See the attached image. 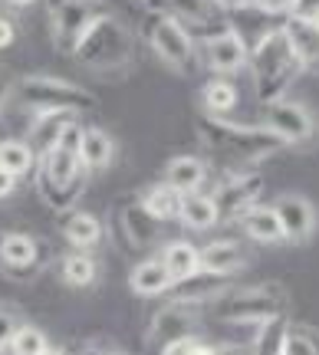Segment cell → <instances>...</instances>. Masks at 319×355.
<instances>
[{
	"label": "cell",
	"instance_id": "obj_1",
	"mask_svg": "<svg viewBox=\"0 0 319 355\" xmlns=\"http://www.w3.org/2000/svg\"><path fill=\"white\" fill-rule=\"evenodd\" d=\"M194 132H198V141L205 145V152L214 158L217 165L227 168V175H234V171H254V165H260L264 158L286 148L264 125H241V122H230V119L207 115V112L198 115Z\"/></svg>",
	"mask_w": 319,
	"mask_h": 355
},
{
	"label": "cell",
	"instance_id": "obj_2",
	"mask_svg": "<svg viewBox=\"0 0 319 355\" xmlns=\"http://www.w3.org/2000/svg\"><path fill=\"white\" fill-rule=\"evenodd\" d=\"M135 56H139L135 33H132L115 13L99 17V20L83 33L79 46L73 50V60H76L83 69L96 73V76L126 73V69H132Z\"/></svg>",
	"mask_w": 319,
	"mask_h": 355
},
{
	"label": "cell",
	"instance_id": "obj_3",
	"mask_svg": "<svg viewBox=\"0 0 319 355\" xmlns=\"http://www.w3.org/2000/svg\"><path fill=\"white\" fill-rule=\"evenodd\" d=\"M247 69H250L254 92H257V99H260V105L286 99V89L307 73V69L300 66V60L293 56V46H290V40L283 33V26L270 30L260 43L250 46Z\"/></svg>",
	"mask_w": 319,
	"mask_h": 355
},
{
	"label": "cell",
	"instance_id": "obj_4",
	"mask_svg": "<svg viewBox=\"0 0 319 355\" xmlns=\"http://www.w3.org/2000/svg\"><path fill=\"white\" fill-rule=\"evenodd\" d=\"M290 293L283 283H254V286H230L224 296L207 303L214 322L230 326H260L273 316H286Z\"/></svg>",
	"mask_w": 319,
	"mask_h": 355
},
{
	"label": "cell",
	"instance_id": "obj_5",
	"mask_svg": "<svg viewBox=\"0 0 319 355\" xmlns=\"http://www.w3.org/2000/svg\"><path fill=\"white\" fill-rule=\"evenodd\" d=\"M13 99H20L30 112H73L83 115L96 109V96L60 76H24L13 86Z\"/></svg>",
	"mask_w": 319,
	"mask_h": 355
},
{
	"label": "cell",
	"instance_id": "obj_6",
	"mask_svg": "<svg viewBox=\"0 0 319 355\" xmlns=\"http://www.w3.org/2000/svg\"><path fill=\"white\" fill-rule=\"evenodd\" d=\"M145 43L152 46V53L158 56V63L168 66L171 73L188 76L194 69V56H198V40L184 30V26L171 17L168 10H152L145 20Z\"/></svg>",
	"mask_w": 319,
	"mask_h": 355
},
{
	"label": "cell",
	"instance_id": "obj_7",
	"mask_svg": "<svg viewBox=\"0 0 319 355\" xmlns=\"http://www.w3.org/2000/svg\"><path fill=\"white\" fill-rule=\"evenodd\" d=\"M105 13H112L105 0H46V17H50V33L56 50L63 56H73L83 33Z\"/></svg>",
	"mask_w": 319,
	"mask_h": 355
},
{
	"label": "cell",
	"instance_id": "obj_8",
	"mask_svg": "<svg viewBox=\"0 0 319 355\" xmlns=\"http://www.w3.org/2000/svg\"><path fill=\"white\" fill-rule=\"evenodd\" d=\"M109 227H112L115 241L126 247L128 254H141V250H152L162 243V234H165V224L158 220V217L148 214V207L141 204L139 194H132V198H122V201L115 204L112 211V220H109Z\"/></svg>",
	"mask_w": 319,
	"mask_h": 355
},
{
	"label": "cell",
	"instance_id": "obj_9",
	"mask_svg": "<svg viewBox=\"0 0 319 355\" xmlns=\"http://www.w3.org/2000/svg\"><path fill=\"white\" fill-rule=\"evenodd\" d=\"M260 125L267 128L270 135L286 145V148H303L316 139V119L303 102L296 99H277L264 105V115H260Z\"/></svg>",
	"mask_w": 319,
	"mask_h": 355
},
{
	"label": "cell",
	"instance_id": "obj_10",
	"mask_svg": "<svg viewBox=\"0 0 319 355\" xmlns=\"http://www.w3.org/2000/svg\"><path fill=\"white\" fill-rule=\"evenodd\" d=\"M260 194H264V178L257 171H234V175H227L217 184V191L211 198L217 204V217L237 224L250 207L260 204Z\"/></svg>",
	"mask_w": 319,
	"mask_h": 355
},
{
	"label": "cell",
	"instance_id": "obj_11",
	"mask_svg": "<svg viewBox=\"0 0 319 355\" xmlns=\"http://www.w3.org/2000/svg\"><path fill=\"white\" fill-rule=\"evenodd\" d=\"M162 10L171 13V17H175L194 40H201V43L230 26L227 10H224L217 0H165Z\"/></svg>",
	"mask_w": 319,
	"mask_h": 355
},
{
	"label": "cell",
	"instance_id": "obj_12",
	"mask_svg": "<svg viewBox=\"0 0 319 355\" xmlns=\"http://www.w3.org/2000/svg\"><path fill=\"white\" fill-rule=\"evenodd\" d=\"M198 329H201V306L181 303V300H168L165 306H158L148 322V336L158 345L198 336Z\"/></svg>",
	"mask_w": 319,
	"mask_h": 355
},
{
	"label": "cell",
	"instance_id": "obj_13",
	"mask_svg": "<svg viewBox=\"0 0 319 355\" xmlns=\"http://www.w3.org/2000/svg\"><path fill=\"white\" fill-rule=\"evenodd\" d=\"M43 266V247L30 234H0V273L10 279H30Z\"/></svg>",
	"mask_w": 319,
	"mask_h": 355
},
{
	"label": "cell",
	"instance_id": "obj_14",
	"mask_svg": "<svg viewBox=\"0 0 319 355\" xmlns=\"http://www.w3.org/2000/svg\"><path fill=\"white\" fill-rule=\"evenodd\" d=\"M286 243H307L316 234V207L303 194H280L273 201Z\"/></svg>",
	"mask_w": 319,
	"mask_h": 355
},
{
	"label": "cell",
	"instance_id": "obj_15",
	"mask_svg": "<svg viewBox=\"0 0 319 355\" xmlns=\"http://www.w3.org/2000/svg\"><path fill=\"white\" fill-rule=\"evenodd\" d=\"M205 46V60L211 66V73H221V76H230V73H241L247 69V60H250V46L243 43L234 30H221L211 40L201 43Z\"/></svg>",
	"mask_w": 319,
	"mask_h": 355
},
{
	"label": "cell",
	"instance_id": "obj_16",
	"mask_svg": "<svg viewBox=\"0 0 319 355\" xmlns=\"http://www.w3.org/2000/svg\"><path fill=\"white\" fill-rule=\"evenodd\" d=\"M230 279L234 277H217V273L198 270V273H191V277L171 283L168 300H181V303H191V306H207V303H214L217 296H224V293L234 286Z\"/></svg>",
	"mask_w": 319,
	"mask_h": 355
},
{
	"label": "cell",
	"instance_id": "obj_17",
	"mask_svg": "<svg viewBox=\"0 0 319 355\" xmlns=\"http://www.w3.org/2000/svg\"><path fill=\"white\" fill-rule=\"evenodd\" d=\"M79 115L73 112H33V122L26 125V145L37 152V158H43V155L50 152V148H56L60 141H63L66 128L76 122Z\"/></svg>",
	"mask_w": 319,
	"mask_h": 355
},
{
	"label": "cell",
	"instance_id": "obj_18",
	"mask_svg": "<svg viewBox=\"0 0 319 355\" xmlns=\"http://www.w3.org/2000/svg\"><path fill=\"white\" fill-rule=\"evenodd\" d=\"M79 158H83V168L96 175V171H105V168L115 162V139L99 125H83V135H79Z\"/></svg>",
	"mask_w": 319,
	"mask_h": 355
},
{
	"label": "cell",
	"instance_id": "obj_19",
	"mask_svg": "<svg viewBox=\"0 0 319 355\" xmlns=\"http://www.w3.org/2000/svg\"><path fill=\"white\" fill-rule=\"evenodd\" d=\"M247 266V250L237 241H211L201 247V270L217 277H237Z\"/></svg>",
	"mask_w": 319,
	"mask_h": 355
},
{
	"label": "cell",
	"instance_id": "obj_20",
	"mask_svg": "<svg viewBox=\"0 0 319 355\" xmlns=\"http://www.w3.org/2000/svg\"><path fill=\"white\" fill-rule=\"evenodd\" d=\"M283 33L293 46V56L300 60L303 69H316L319 66V26L313 20H296V17H286L283 20Z\"/></svg>",
	"mask_w": 319,
	"mask_h": 355
},
{
	"label": "cell",
	"instance_id": "obj_21",
	"mask_svg": "<svg viewBox=\"0 0 319 355\" xmlns=\"http://www.w3.org/2000/svg\"><path fill=\"white\" fill-rule=\"evenodd\" d=\"M168 188H175L178 194H194V191L205 188L207 181V165L194 155H175L165 165V175H162Z\"/></svg>",
	"mask_w": 319,
	"mask_h": 355
},
{
	"label": "cell",
	"instance_id": "obj_22",
	"mask_svg": "<svg viewBox=\"0 0 319 355\" xmlns=\"http://www.w3.org/2000/svg\"><path fill=\"white\" fill-rule=\"evenodd\" d=\"M128 286L135 296H145V300H155V296H168L171 290V277H168L165 263L158 257H145L132 266L128 273Z\"/></svg>",
	"mask_w": 319,
	"mask_h": 355
},
{
	"label": "cell",
	"instance_id": "obj_23",
	"mask_svg": "<svg viewBox=\"0 0 319 355\" xmlns=\"http://www.w3.org/2000/svg\"><path fill=\"white\" fill-rule=\"evenodd\" d=\"M237 224H241L243 234L257 243H267V247H273V243H286L283 227H280V217H277V211H273V204H257V207H250Z\"/></svg>",
	"mask_w": 319,
	"mask_h": 355
},
{
	"label": "cell",
	"instance_id": "obj_24",
	"mask_svg": "<svg viewBox=\"0 0 319 355\" xmlns=\"http://www.w3.org/2000/svg\"><path fill=\"white\" fill-rule=\"evenodd\" d=\"M103 220L96 214H89V211H69V217H66L63 224V237L66 243L73 247V250H96L99 243H103Z\"/></svg>",
	"mask_w": 319,
	"mask_h": 355
},
{
	"label": "cell",
	"instance_id": "obj_25",
	"mask_svg": "<svg viewBox=\"0 0 319 355\" xmlns=\"http://www.w3.org/2000/svg\"><path fill=\"white\" fill-rule=\"evenodd\" d=\"M158 260L165 263L171 283H178V279L191 277V273L201 270V247H194L191 241H168V243H162Z\"/></svg>",
	"mask_w": 319,
	"mask_h": 355
},
{
	"label": "cell",
	"instance_id": "obj_26",
	"mask_svg": "<svg viewBox=\"0 0 319 355\" xmlns=\"http://www.w3.org/2000/svg\"><path fill=\"white\" fill-rule=\"evenodd\" d=\"M178 220L184 224V230H194V234H205V230H211L214 224H221L214 198H211V194H201V191L184 194V198H181Z\"/></svg>",
	"mask_w": 319,
	"mask_h": 355
},
{
	"label": "cell",
	"instance_id": "obj_27",
	"mask_svg": "<svg viewBox=\"0 0 319 355\" xmlns=\"http://www.w3.org/2000/svg\"><path fill=\"white\" fill-rule=\"evenodd\" d=\"M60 273H63V283L73 286V290H86L99 279V260L92 257V250H69L60 263Z\"/></svg>",
	"mask_w": 319,
	"mask_h": 355
},
{
	"label": "cell",
	"instance_id": "obj_28",
	"mask_svg": "<svg viewBox=\"0 0 319 355\" xmlns=\"http://www.w3.org/2000/svg\"><path fill=\"white\" fill-rule=\"evenodd\" d=\"M141 204L148 207V214L158 217L162 224H168V220H178V211H181V198L184 194H178L175 188H168L165 181H155V184H148V188L139 194Z\"/></svg>",
	"mask_w": 319,
	"mask_h": 355
},
{
	"label": "cell",
	"instance_id": "obj_29",
	"mask_svg": "<svg viewBox=\"0 0 319 355\" xmlns=\"http://www.w3.org/2000/svg\"><path fill=\"white\" fill-rule=\"evenodd\" d=\"M286 329H290V316H273V319H267V322L254 326L250 355H283Z\"/></svg>",
	"mask_w": 319,
	"mask_h": 355
},
{
	"label": "cell",
	"instance_id": "obj_30",
	"mask_svg": "<svg viewBox=\"0 0 319 355\" xmlns=\"http://www.w3.org/2000/svg\"><path fill=\"white\" fill-rule=\"evenodd\" d=\"M37 152L26 145L24 139H3L0 141V168L3 171H10L17 181L24 175H30V171H37Z\"/></svg>",
	"mask_w": 319,
	"mask_h": 355
},
{
	"label": "cell",
	"instance_id": "obj_31",
	"mask_svg": "<svg viewBox=\"0 0 319 355\" xmlns=\"http://www.w3.org/2000/svg\"><path fill=\"white\" fill-rule=\"evenodd\" d=\"M237 86L230 83L227 76H214V79H207L205 83V89H201V102H205V112L207 115H224L237 105Z\"/></svg>",
	"mask_w": 319,
	"mask_h": 355
},
{
	"label": "cell",
	"instance_id": "obj_32",
	"mask_svg": "<svg viewBox=\"0 0 319 355\" xmlns=\"http://www.w3.org/2000/svg\"><path fill=\"white\" fill-rule=\"evenodd\" d=\"M316 349H319V329L303 326V322H290L283 355H316Z\"/></svg>",
	"mask_w": 319,
	"mask_h": 355
},
{
	"label": "cell",
	"instance_id": "obj_33",
	"mask_svg": "<svg viewBox=\"0 0 319 355\" xmlns=\"http://www.w3.org/2000/svg\"><path fill=\"white\" fill-rule=\"evenodd\" d=\"M46 345H50V339H46V332L40 329V326L20 322V329L13 332V339H10V355H40Z\"/></svg>",
	"mask_w": 319,
	"mask_h": 355
},
{
	"label": "cell",
	"instance_id": "obj_34",
	"mask_svg": "<svg viewBox=\"0 0 319 355\" xmlns=\"http://www.w3.org/2000/svg\"><path fill=\"white\" fill-rule=\"evenodd\" d=\"M162 355H214V345L201 343L198 336H188V339L165 343V345H162Z\"/></svg>",
	"mask_w": 319,
	"mask_h": 355
},
{
	"label": "cell",
	"instance_id": "obj_35",
	"mask_svg": "<svg viewBox=\"0 0 319 355\" xmlns=\"http://www.w3.org/2000/svg\"><path fill=\"white\" fill-rule=\"evenodd\" d=\"M17 329H20V316H17V309L0 303V352H7V349H10V339H13V332Z\"/></svg>",
	"mask_w": 319,
	"mask_h": 355
},
{
	"label": "cell",
	"instance_id": "obj_36",
	"mask_svg": "<svg viewBox=\"0 0 319 355\" xmlns=\"http://www.w3.org/2000/svg\"><path fill=\"white\" fill-rule=\"evenodd\" d=\"M254 7L267 17H290L293 10V0H254Z\"/></svg>",
	"mask_w": 319,
	"mask_h": 355
},
{
	"label": "cell",
	"instance_id": "obj_37",
	"mask_svg": "<svg viewBox=\"0 0 319 355\" xmlns=\"http://www.w3.org/2000/svg\"><path fill=\"white\" fill-rule=\"evenodd\" d=\"M290 17H296V20H313V24H316L319 20V0H293Z\"/></svg>",
	"mask_w": 319,
	"mask_h": 355
},
{
	"label": "cell",
	"instance_id": "obj_38",
	"mask_svg": "<svg viewBox=\"0 0 319 355\" xmlns=\"http://www.w3.org/2000/svg\"><path fill=\"white\" fill-rule=\"evenodd\" d=\"M13 40H17V30H13V24L7 20V17H0V50L13 46Z\"/></svg>",
	"mask_w": 319,
	"mask_h": 355
},
{
	"label": "cell",
	"instance_id": "obj_39",
	"mask_svg": "<svg viewBox=\"0 0 319 355\" xmlns=\"http://www.w3.org/2000/svg\"><path fill=\"white\" fill-rule=\"evenodd\" d=\"M13 86H17V79H10L7 73H0V112H3V105L13 99Z\"/></svg>",
	"mask_w": 319,
	"mask_h": 355
},
{
	"label": "cell",
	"instance_id": "obj_40",
	"mask_svg": "<svg viewBox=\"0 0 319 355\" xmlns=\"http://www.w3.org/2000/svg\"><path fill=\"white\" fill-rule=\"evenodd\" d=\"M13 188H17V178H13L10 171H3V168H0V201H3V198H10Z\"/></svg>",
	"mask_w": 319,
	"mask_h": 355
},
{
	"label": "cell",
	"instance_id": "obj_41",
	"mask_svg": "<svg viewBox=\"0 0 319 355\" xmlns=\"http://www.w3.org/2000/svg\"><path fill=\"white\" fill-rule=\"evenodd\" d=\"M76 355H126V352H119V349H105V345H89V349H79Z\"/></svg>",
	"mask_w": 319,
	"mask_h": 355
},
{
	"label": "cell",
	"instance_id": "obj_42",
	"mask_svg": "<svg viewBox=\"0 0 319 355\" xmlns=\"http://www.w3.org/2000/svg\"><path fill=\"white\" fill-rule=\"evenodd\" d=\"M217 3H221V7L230 13V10H241V7H250L254 0H217Z\"/></svg>",
	"mask_w": 319,
	"mask_h": 355
},
{
	"label": "cell",
	"instance_id": "obj_43",
	"mask_svg": "<svg viewBox=\"0 0 319 355\" xmlns=\"http://www.w3.org/2000/svg\"><path fill=\"white\" fill-rule=\"evenodd\" d=\"M214 355H247V352H241L237 345H221V349H214Z\"/></svg>",
	"mask_w": 319,
	"mask_h": 355
},
{
	"label": "cell",
	"instance_id": "obj_44",
	"mask_svg": "<svg viewBox=\"0 0 319 355\" xmlns=\"http://www.w3.org/2000/svg\"><path fill=\"white\" fill-rule=\"evenodd\" d=\"M40 355H69V352H63V349H56V345H46Z\"/></svg>",
	"mask_w": 319,
	"mask_h": 355
},
{
	"label": "cell",
	"instance_id": "obj_45",
	"mask_svg": "<svg viewBox=\"0 0 319 355\" xmlns=\"http://www.w3.org/2000/svg\"><path fill=\"white\" fill-rule=\"evenodd\" d=\"M7 3H13V7H30V3H37V0H7Z\"/></svg>",
	"mask_w": 319,
	"mask_h": 355
},
{
	"label": "cell",
	"instance_id": "obj_46",
	"mask_svg": "<svg viewBox=\"0 0 319 355\" xmlns=\"http://www.w3.org/2000/svg\"><path fill=\"white\" fill-rule=\"evenodd\" d=\"M316 26H319V20H316Z\"/></svg>",
	"mask_w": 319,
	"mask_h": 355
}]
</instances>
